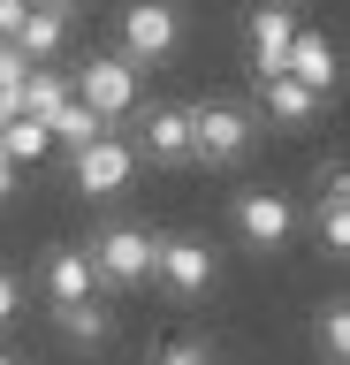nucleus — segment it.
Wrapping results in <instances>:
<instances>
[{
    "mask_svg": "<svg viewBox=\"0 0 350 365\" xmlns=\"http://www.w3.org/2000/svg\"><path fill=\"white\" fill-rule=\"evenodd\" d=\"M69 84H76V99H84L99 122H130L138 99H145V68L130 61V53H84V61L69 68Z\"/></svg>",
    "mask_w": 350,
    "mask_h": 365,
    "instance_id": "nucleus-1",
    "label": "nucleus"
},
{
    "mask_svg": "<svg viewBox=\"0 0 350 365\" xmlns=\"http://www.w3.org/2000/svg\"><path fill=\"white\" fill-rule=\"evenodd\" d=\"M115 53H130L138 68H160L183 53V8L175 0H130L115 16Z\"/></svg>",
    "mask_w": 350,
    "mask_h": 365,
    "instance_id": "nucleus-2",
    "label": "nucleus"
},
{
    "mask_svg": "<svg viewBox=\"0 0 350 365\" xmlns=\"http://www.w3.org/2000/svg\"><path fill=\"white\" fill-rule=\"evenodd\" d=\"M84 251H92L99 289H145V282H153V251H160V236H153L145 221H107Z\"/></svg>",
    "mask_w": 350,
    "mask_h": 365,
    "instance_id": "nucleus-3",
    "label": "nucleus"
},
{
    "mask_svg": "<svg viewBox=\"0 0 350 365\" xmlns=\"http://www.w3.org/2000/svg\"><path fill=\"white\" fill-rule=\"evenodd\" d=\"M259 145V122L236 99H206V107H190V160L198 168H236V160H252Z\"/></svg>",
    "mask_w": 350,
    "mask_h": 365,
    "instance_id": "nucleus-4",
    "label": "nucleus"
},
{
    "mask_svg": "<svg viewBox=\"0 0 350 365\" xmlns=\"http://www.w3.org/2000/svg\"><path fill=\"white\" fill-rule=\"evenodd\" d=\"M69 182H76V198H122L138 182V145L115 137V130H99L92 145L69 153Z\"/></svg>",
    "mask_w": 350,
    "mask_h": 365,
    "instance_id": "nucleus-5",
    "label": "nucleus"
},
{
    "mask_svg": "<svg viewBox=\"0 0 350 365\" xmlns=\"http://www.w3.org/2000/svg\"><path fill=\"white\" fill-rule=\"evenodd\" d=\"M153 282H160L175 304H198V297L221 282V259H213L206 236H160V251H153Z\"/></svg>",
    "mask_w": 350,
    "mask_h": 365,
    "instance_id": "nucleus-6",
    "label": "nucleus"
},
{
    "mask_svg": "<svg viewBox=\"0 0 350 365\" xmlns=\"http://www.w3.org/2000/svg\"><path fill=\"white\" fill-rule=\"evenodd\" d=\"M236 236H244V251H282L289 236H297V205L282 198V190H244V198L229 205Z\"/></svg>",
    "mask_w": 350,
    "mask_h": 365,
    "instance_id": "nucleus-7",
    "label": "nucleus"
},
{
    "mask_svg": "<svg viewBox=\"0 0 350 365\" xmlns=\"http://www.w3.org/2000/svg\"><path fill=\"white\" fill-rule=\"evenodd\" d=\"M138 160L190 168V107H145L138 114Z\"/></svg>",
    "mask_w": 350,
    "mask_h": 365,
    "instance_id": "nucleus-8",
    "label": "nucleus"
},
{
    "mask_svg": "<svg viewBox=\"0 0 350 365\" xmlns=\"http://www.w3.org/2000/svg\"><path fill=\"white\" fill-rule=\"evenodd\" d=\"M327 99L312 84H297L289 68H274V76H259V114L274 122V130H312V114H320Z\"/></svg>",
    "mask_w": 350,
    "mask_h": 365,
    "instance_id": "nucleus-9",
    "label": "nucleus"
},
{
    "mask_svg": "<svg viewBox=\"0 0 350 365\" xmlns=\"http://www.w3.org/2000/svg\"><path fill=\"white\" fill-rule=\"evenodd\" d=\"M244 38H252V68H259V76H274V68L289 61V38H297V8H289V0H259Z\"/></svg>",
    "mask_w": 350,
    "mask_h": 365,
    "instance_id": "nucleus-10",
    "label": "nucleus"
},
{
    "mask_svg": "<svg viewBox=\"0 0 350 365\" xmlns=\"http://www.w3.org/2000/svg\"><path fill=\"white\" fill-rule=\"evenodd\" d=\"M38 282H46V304H84V297H99V274H92V251L84 244H53Z\"/></svg>",
    "mask_w": 350,
    "mask_h": 365,
    "instance_id": "nucleus-11",
    "label": "nucleus"
},
{
    "mask_svg": "<svg viewBox=\"0 0 350 365\" xmlns=\"http://www.w3.org/2000/svg\"><path fill=\"white\" fill-rule=\"evenodd\" d=\"M289 76H297V84H312L327 99V91H335V76H343V61H335V38H327V31H304L297 23V38H289Z\"/></svg>",
    "mask_w": 350,
    "mask_h": 365,
    "instance_id": "nucleus-12",
    "label": "nucleus"
},
{
    "mask_svg": "<svg viewBox=\"0 0 350 365\" xmlns=\"http://www.w3.org/2000/svg\"><path fill=\"white\" fill-rule=\"evenodd\" d=\"M16 46H24L31 61H61V53H69V16L31 0V16H24V31H16Z\"/></svg>",
    "mask_w": 350,
    "mask_h": 365,
    "instance_id": "nucleus-13",
    "label": "nucleus"
},
{
    "mask_svg": "<svg viewBox=\"0 0 350 365\" xmlns=\"http://www.w3.org/2000/svg\"><path fill=\"white\" fill-rule=\"evenodd\" d=\"M53 327H61V342H76V350H99V342L115 335V312H107L99 297H84V304H53Z\"/></svg>",
    "mask_w": 350,
    "mask_h": 365,
    "instance_id": "nucleus-14",
    "label": "nucleus"
},
{
    "mask_svg": "<svg viewBox=\"0 0 350 365\" xmlns=\"http://www.w3.org/2000/svg\"><path fill=\"white\" fill-rule=\"evenodd\" d=\"M0 153L16 160V168H31V160L53 153V130L38 122V114H8V122H0Z\"/></svg>",
    "mask_w": 350,
    "mask_h": 365,
    "instance_id": "nucleus-15",
    "label": "nucleus"
},
{
    "mask_svg": "<svg viewBox=\"0 0 350 365\" xmlns=\"http://www.w3.org/2000/svg\"><path fill=\"white\" fill-rule=\"evenodd\" d=\"M46 130H53V145H61V153H76V145H92V137H99V130H115V122H99V114L69 91V99L46 114Z\"/></svg>",
    "mask_w": 350,
    "mask_h": 365,
    "instance_id": "nucleus-16",
    "label": "nucleus"
},
{
    "mask_svg": "<svg viewBox=\"0 0 350 365\" xmlns=\"http://www.w3.org/2000/svg\"><path fill=\"white\" fill-rule=\"evenodd\" d=\"M312 236L327 259H350V205H312Z\"/></svg>",
    "mask_w": 350,
    "mask_h": 365,
    "instance_id": "nucleus-17",
    "label": "nucleus"
},
{
    "mask_svg": "<svg viewBox=\"0 0 350 365\" xmlns=\"http://www.w3.org/2000/svg\"><path fill=\"white\" fill-rule=\"evenodd\" d=\"M312 335H320V350H327L335 365H350V297H335V304H327Z\"/></svg>",
    "mask_w": 350,
    "mask_h": 365,
    "instance_id": "nucleus-18",
    "label": "nucleus"
},
{
    "mask_svg": "<svg viewBox=\"0 0 350 365\" xmlns=\"http://www.w3.org/2000/svg\"><path fill=\"white\" fill-rule=\"evenodd\" d=\"M24 76H31V53L16 38H0V107H8V114L24 107Z\"/></svg>",
    "mask_w": 350,
    "mask_h": 365,
    "instance_id": "nucleus-19",
    "label": "nucleus"
},
{
    "mask_svg": "<svg viewBox=\"0 0 350 365\" xmlns=\"http://www.w3.org/2000/svg\"><path fill=\"white\" fill-rule=\"evenodd\" d=\"M312 205H350V160H320V175H312Z\"/></svg>",
    "mask_w": 350,
    "mask_h": 365,
    "instance_id": "nucleus-20",
    "label": "nucleus"
},
{
    "mask_svg": "<svg viewBox=\"0 0 350 365\" xmlns=\"http://www.w3.org/2000/svg\"><path fill=\"white\" fill-rule=\"evenodd\" d=\"M16 312H24V282H16V274L0 267V335L16 327Z\"/></svg>",
    "mask_w": 350,
    "mask_h": 365,
    "instance_id": "nucleus-21",
    "label": "nucleus"
},
{
    "mask_svg": "<svg viewBox=\"0 0 350 365\" xmlns=\"http://www.w3.org/2000/svg\"><path fill=\"white\" fill-rule=\"evenodd\" d=\"M24 16H31V0H0V38H16V31H24Z\"/></svg>",
    "mask_w": 350,
    "mask_h": 365,
    "instance_id": "nucleus-22",
    "label": "nucleus"
},
{
    "mask_svg": "<svg viewBox=\"0 0 350 365\" xmlns=\"http://www.w3.org/2000/svg\"><path fill=\"white\" fill-rule=\"evenodd\" d=\"M160 365H206V350H198V342H168Z\"/></svg>",
    "mask_w": 350,
    "mask_h": 365,
    "instance_id": "nucleus-23",
    "label": "nucleus"
},
{
    "mask_svg": "<svg viewBox=\"0 0 350 365\" xmlns=\"http://www.w3.org/2000/svg\"><path fill=\"white\" fill-rule=\"evenodd\" d=\"M8 198H16V160L0 153V205H8Z\"/></svg>",
    "mask_w": 350,
    "mask_h": 365,
    "instance_id": "nucleus-24",
    "label": "nucleus"
},
{
    "mask_svg": "<svg viewBox=\"0 0 350 365\" xmlns=\"http://www.w3.org/2000/svg\"><path fill=\"white\" fill-rule=\"evenodd\" d=\"M38 8H61V16H76V8H92V0H38Z\"/></svg>",
    "mask_w": 350,
    "mask_h": 365,
    "instance_id": "nucleus-25",
    "label": "nucleus"
},
{
    "mask_svg": "<svg viewBox=\"0 0 350 365\" xmlns=\"http://www.w3.org/2000/svg\"><path fill=\"white\" fill-rule=\"evenodd\" d=\"M0 365H24V358H8V350H0Z\"/></svg>",
    "mask_w": 350,
    "mask_h": 365,
    "instance_id": "nucleus-26",
    "label": "nucleus"
},
{
    "mask_svg": "<svg viewBox=\"0 0 350 365\" xmlns=\"http://www.w3.org/2000/svg\"><path fill=\"white\" fill-rule=\"evenodd\" d=\"M0 122H8V107H0Z\"/></svg>",
    "mask_w": 350,
    "mask_h": 365,
    "instance_id": "nucleus-27",
    "label": "nucleus"
},
{
    "mask_svg": "<svg viewBox=\"0 0 350 365\" xmlns=\"http://www.w3.org/2000/svg\"><path fill=\"white\" fill-rule=\"evenodd\" d=\"M289 8H297V0H289Z\"/></svg>",
    "mask_w": 350,
    "mask_h": 365,
    "instance_id": "nucleus-28",
    "label": "nucleus"
},
{
    "mask_svg": "<svg viewBox=\"0 0 350 365\" xmlns=\"http://www.w3.org/2000/svg\"><path fill=\"white\" fill-rule=\"evenodd\" d=\"M206 365H213V358H206Z\"/></svg>",
    "mask_w": 350,
    "mask_h": 365,
    "instance_id": "nucleus-29",
    "label": "nucleus"
}]
</instances>
